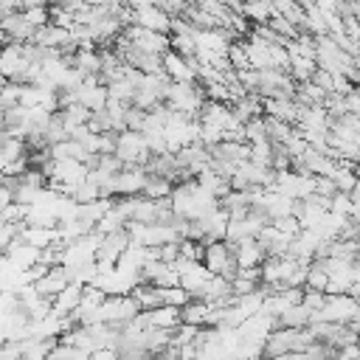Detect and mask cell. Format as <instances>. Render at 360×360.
Returning <instances> with one entry per match:
<instances>
[{"mask_svg":"<svg viewBox=\"0 0 360 360\" xmlns=\"http://www.w3.org/2000/svg\"><path fill=\"white\" fill-rule=\"evenodd\" d=\"M214 276L222 278H233L239 273V262H236V248L228 239H211L202 245V259H200Z\"/></svg>","mask_w":360,"mask_h":360,"instance_id":"cell-1","label":"cell"},{"mask_svg":"<svg viewBox=\"0 0 360 360\" xmlns=\"http://www.w3.org/2000/svg\"><path fill=\"white\" fill-rule=\"evenodd\" d=\"M146 312V321L149 326H158V329H169L174 332L180 323H183V309L180 307H172V304H160L155 309H143Z\"/></svg>","mask_w":360,"mask_h":360,"instance_id":"cell-2","label":"cell"},{"mask_svg":"<svg viewBox=\"0 0 360 360\" xmlns=\"http://www.w3.org/2000/svg\"><path fill=\"white\" fill-rule=\"evenodd\" d=\"M48 360H90V352L79 349V346H70V343H56L48 354Z\"/></svg>","mask_w":360,"mask_h":360,"instance_id":"cell-3","label":"cell"}]
</instances>
